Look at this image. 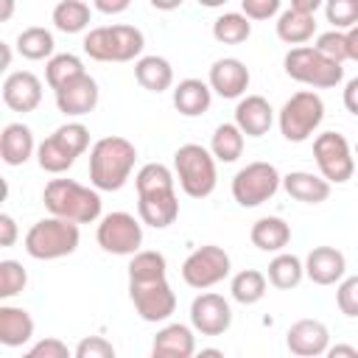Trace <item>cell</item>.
<instances>
[{"label": "cell", "instance_id": "6da1fadb", "mask_svg": "<svg viewBox=\"0 0 358 358\" xmlns=\"http://www.w3.org/2000/svg\"><path fill=\"white\" fill-rule=\"evenodd\" d=\"M134 159H137L134 143H129L126 137H117V134L101 137L90 151V182H92V187L106 190V193L120 190L131 176Z\"/></svg>", "mask_w": 358, "mask_h": 358}, {"label": "cell", "instance_id": "7a4b0ae2", "mask_svg": "<svg viewBox=\"0 0 358 358\" xmlns=\"http://www.w3.org/2000/svg\"><path fill=\"white\" fill-rule=\"evenodd\" d=\"M45 210L73 224H92L101 218V196L95 187H84L76 179H50L42 190Z\"/></svg>", "mask_w": 358, "mask_h": 358}, {"label": "cell", "instance_id": "3957f363", "mask_svg": "<svg viewBox=\"0 0 358 358\" xmlns=\"http://www.w3.org/2000/svg\"><path fill=\"white\" fill-rule=\"evenodd\" d=\"M145 48V36L140 28L117 22L92 28L84 36V53L95 62H134Z\"/></svg>", "mask_w": 358, "mask_h": 358}, {"label": "cell", "instance_id": "277c9868", "mask_svg": "<svg viewBox=\"0 0 358 358\" xmlns=\"http://www.w3.org/2000/svg\"><path fill=\"white\" fill-rule=\"evenodd\" d=\"M173 176L190 199H207L215 190V157L199 143H185L173 154Z\"/></svg>", "mask_w": 358, "mask_h": 358}, {"label": "cell", "instance_id": "5b68a950", "mask_svg": "<svg viewBox=\"0 0 358 358\" xmlns=\"http://www.w3.org/2000/svg\"><path fill=\"white\" fill-rule=\"evenodd\" d=\"M78 241H81L78 224L48 215L31 224V229L25 232V252L34 260H59L73 255L78 249Z\"/></svg>", "mask_w": 358, "mask_h": 358}, {"label": "cell", "instance_id": "8992f818", "mask_svg": "<svg viewBox=\"0 0 358 358\" xmlns=\"http://www.w3.org/2000/svg\"><path fill=\"white\" fill-rule=\"evenodd\" d=\"M324 120V101L319 92L313 90H299L294 92L280 115H277V123H280V131L288 143H305Z\"/></svg>", "mask_w": 358, "mask_h": 358}, {"label": "cell", "instance_id": "52a82bcc", "mask_svg": "<svg viewBox=\"0 0 358 358\" xmlns=\"http://www.w3.org/2000/svg\"><path fill=\"white\" fill-rule=\"evenodd\" d=\"M285 64V73L299 81V84H308L313 90H330V87H338L341 78H344V67L330 62L327 56H322L316 48L310 45H302V48H291L282 59Z\"/></svg>", "mask_w": 358, "mask_h": 358}, {"label": "cell", "instance_id": "ba28073f", "mask_svg": "<svg viewBox=\"0 0 358 358\" xmlns=\"http://www.w3.org/2000/svg\"><path fill=\"white\" fill-rule=\"evenodd\" d=\"M282 185L280 171L271 162H249L246 168H241L232 176V199L241 207H257L263 201H268Z\"/></svg>", "mask_w": 358, "mask_h": 358}, {"label": "cell", "instance_id": "9c48e42d", "mask_svg": "<svg viewBox=\"0 0 358 358\" xmlns=\"http://www.w3.org/2000/svg\"><path fill=\"white\" fill-rule=\"evenodd\" d=\"M313 157H316V165H319L322 179H327L330 185H344V182L352 179L355 157H352V148H350V143H347L344 134H338V131H322V134H316V140H313Z\"/></svg>", "mask_w": 358, "mask_h": 358}, {"label": "cell", "instance_id": "30bf717a", "mask_svg": "<svg viewBox=\"0 0 358 358\" xmlns=\"http://www.w3.org/2000/svg\"><path fill=\"white\" fill-rule=\"evenodd\" d=\"M95 241L109 255H137L143 243V221L131 213H106L95 229Z\"/></svg>", "mask_w": 358, "mask_h": 358}, {"label": "cell", "instance_id": "8fae6325", "mask_svg": "<svg viewBox=\"0 0 358 358\" xmlns=\"http://www.w3.org/2000/svg\"><path fill=\"white\" fill-rule=\"evenodd\" d=\"M232 263H229V255L215 246V243H207V246H199L187 255V260L182 263V280L190 285V288H213L218 285L227 274H229Z\"/></svg>", "mask_w": 358, "mask_h": 358}, {"label": "cell", "instance_id": "7c38bea8", "mask_svg": "<svg viewBox=\"0 0 358 358\" xmlns=\"http://www.w3.org/2000/svg\"><path fill=\"white\" fill-rule=\"evenodd\" d=\"M129 296L143 322H165L176 310V294L168 285V280L129 285Z\"/></svg>", "mask_w": 358, "mask_h": 358}, {"label": "cell", "instance_id": "4fadbf2b", "mask_svg": "<svg viewBox=\"0 0 358 358\" xmlns=\"http://www.w3.org/2000/svg\"><path fill=\"white\" fill-rule=\"evenodd\" d=\"M190 324L201 336H224L232 324V308L221 294H199L190 302Z\"/></svg>", "mask_w": 358, "mask_h": 358}, {"label": "cell", "instance_id": "5bb4252c", "mask_svg": "<svg viewBox=\"0 0 358 358\" xmlns=\"http://www.w3.org/2000/svg\"><path fill=\"white\" fill-rule=\"evenodd\" d=\"M285 344L296 358H319L330 350V330L319 319H299L288 327Z\"/></svg>", "mask_w": 358, "mask_h": 358}, {"label": "cell", "instance_id": "9a60e30c", "mask_svg": "<svg viewBox=\"0 0 358 358\" xmlns=\"http://www.w3.org/2000/svg\"><path fill=\"white\" fill-rule=\"evenodd\" d=\"M3 103L11 112H34L42 103V81L31 70H14L3 81Z\"/></svg>", "mask_w": 358, "mask_h": 358}, {"label": "cell", "instance_id": "2e32d148", "mask_svg": "<svg viewBox=\"0 0 358 358\" xmlns=\"http://www.w3.org/2000/svg\"><path fill=\"white\" fill-rule=\"evenodd\" d=\"M98 84L90 73H84L81 78L64 84L62 90H56V106L59 112L70 115V117H81V115H90L95 106H98Z\"/></svg>", "mask_w": 358, "mask_h": 358}, {"label": "cell", "instance_id": "e0dca14e", "mask_svg": "<svg viewBox=\"0 0 358 358\" xmlns=\"http://www.w3.org/2000/svg\"><path fill=\"white\" fill-rule=\"evenodd\" d=\"M347 260L336 246H313L305 257V277L316 285H336L344 280Z\"/></svg>", "mask_w": 358, "mask_h": 358}, {"label": "cell", "instance_id": "ac0fdd59", "mask_svg": "<svg viewBox=\"0 0 358 358\" xmlns=\"http://www.w3.org/2000/svg\"><path fill=\"white\" fill-rule=\"evenodd\" d=\"M207 84L221 98H241L249 90V67L235 56L218 59L210 67V81Z\"/></svg>", "mask_w": 358, "mask_h": 358}, {"label": "cell", "instance_id": "d6986e66", "mask_svg": "<svg viewBox=\"0 0 358 358\" xmlns=\"http://www.w3.org/2000/svg\"><path fill=\"white\" fill-rule=\"evenodd\" d=\"M137 215L143 224L154 227V229H165L179 218V199H176V187L173 190H154V193H143L137 196Z\"/></svg>", "mask_w": 358, "mask_h": 358}, {"label": "cell", "instance_id": "ffe728a7", "mask_svg": "<svg viewBox=\"0 0 358 358\" xmlns=\"http://www.w3.org/2000/svg\"><path fill=\"white\" fill-rule=\"evenodd\" d=\"M274 123V109L263 95H246L235 106V126L243 137H263Z\"/></svg>", "mask_w": 358, "mask_h": 358}, {"label": "cell", "instance_id": "44dd1931", "mask_svg": "<svg viewBox=\"0 0 358 358\" xmlns=\"http://www.w3.org/2000/svg\"><path fill=\"white\" fill-rule=\"evenodd\" d=\"M36 151L34 131L25 123H8L0 134V157L6 165H25Z\"/></svg>", "mask_w": 358, "mask_h": 358}, {"label": "cell", "instance_id": "7402d4cb", "mask_svg": "<svg viewBox=\"0 0 358 358\" xmlns=\"http://www.w3.org/2000/svg\"><path fill=\"white\" fill-rule=\"evenodd\" d=\"M282 187L291 199L305 204H322L330 199V182L310 171H291L282 176Z\"/></svg>", "mask_w": 358, "mask_h": 358}, {"label": "cell", "instance_id": "603a6c76", "mask_svg": "<svg viewBox=\"0 0 358 358\" xmlns=\"http://www.w3.org/2000/svg\"><path fill=\"white\" fill-rule=\"evenodd\" d=\"M210 101H213V90L201 78H185L173 87V106L185 117L204 115L210 109Z\"/></svg>", "mask_w": 358, "mask_h": 358}, {"label": "cell", "instance_id": "cb8c5ba5", "mask_svg": "<svg viewBox=\"0 0 358 358\" xmlns=\"http://www.w3.org/2000/svg\"><path fill=\"white\" fill-rule=\"evenodd\" d=\"M249 238L260 252H277L280 255L291 241V227L280 215H263L252 224Z\"/></svg>", "mask_w": 358, "mask_h": 358}, {"label": "cell", "instance_id": "d4e9b609", "mask_svg": "<svg viewBox=\"0 0 358 358\" xmlns=\"http://www.w3.org/2000/svg\"><path fill=\"white\" fill-rule=\"evenodd\" d=\"M34 336V316L17 305H0V344L22 347Z\"/></svg>", "mask_w": 358, "mask_h": 358}, {"label": "cell", "instance_id": "484cf974", "mask_svg": "<svg viewBox=\"0 0 358 358\" xmlns=\"http://www.w3.org/2000/svg\"><path fill=\"white\" fill-rule=\"evenodd\" d=\"M134 78H137V84L143 90L159 95V92L171 90V84H173V67L162 56H140L134 62Z\"/></svg>", "mask_w": 358, "mask_h": 358}, {"label": "cell", "instance_id": "4316f807", "mask_svg": "<svg viewBox=\"0 0 358 358\" xmlns=\"http://www.w3.org/2000/svg\"><path fill=\"white\" fill-rule=\"evenodd\" d=\"M76 151L53 131L50 137H45L39 145H36V162H39V168L42 171H48V173H64V171H70L73 168V162H76Z\"/></svg>", "mask_w": 358, "mask_h": 358}, {"label": "cell", "instance_id": "83f0119b", "mask_svg": "<svg viewBox=\"0 0 358 358\" xmlns=\"http://www.w3.org/2000/svg\"><path fill=\"white\" fill-rule=\"evenodd\" d=\"M157 280H168L165 255L154 252V249H140L137 255H131L129 285H143V282H157Z\"/></svg>", "mask_w": 358, "mask_h": 358}, {"label": "cell", "instance_id": "f1b7e54d", "mask_svg": "<svg viewBox=\"0 0 358 358\" xmlns=\"http://www.w3.org/2000/svg\"><path fill=\"white\" fill-rule=\"evenodd\" d=\"M302 277H305V260H299L296 255H291V252H280V255L271 257L266 280H268L274 288H280V291H291V288H296V285L302 282Z\"/></svg>", "mask_w": 358, "mask_h": 358}, {"label": "cell", "instance_id": "f546056e", "mask_svg": "<svg viewBox=\"0 0 358 358\" xmlns=\"http://www.w3.org/2000/svg\"><path fill=\"white\" fill-rule=\"evenodd\" d=\"M277 36L285 42V45H296V48H302L308 39H313V34H316V22H313V17H305V14H296V11H291V8H285V11H280V17H277Z\"/></svg>", "mask_w": 358, "mask_h": 358}, {"label": "cell", "instance_id": "4dcf8cb0", "mask_svg": "<svg viewBox=\"0 0 358 358\" xmlns=\"http://www.w3.org/2000/svg\"><path fill=\"white\" fill-rule=\"evenodd\" d=\"M53 48H56L53 34H50L48 28H42V25H31V28L20 31V36H17V50H20V56H25V59H31V62H42V59L50 62V59L56 56Z\"/></svg>", "mask_w": 358, "mask_h": 358}, {"label": "cell", "instance_id": "1f68e13d", "mask_svg": "<svg viewBox=\"0 0 358 358\" xmlns=\"http://www.w3.org/2000/svg\"><path fill=\"white\" fill-rule=\"evenodd\" d=\"M90 17H92V8L81 0H62L53 6V25L62 31V34H81L87 25H90Z\"/></svg>", "mask_w": 358, "mask_h": 358}, {"label": "cell", "instance_id": "d6a6232c", "mask_svg": "<svg viewBox=\"0 0 358 358\" xmlns=\"http://www.w3.org/2000/svg\"><path fill=\"white\" fill-rule=\"evenodd\" d=\"M229 291H232V299H235V302H241V305H255V302H260V299L266 296L268 280H266V274L257 271V268H243V271H238V274L232 277Z\"/></svg>", "mask_w": 358, "mask_h": 358}, {"label": "cell", "instance_id": "836d02e7", "mask_svg": "<svg viewBox=\"0 0 358 358\" xmlns=\"http://www.w3.org/2000/svg\"><path fill=\"white\" fill-rule=\"evenodd\" d=\"M151 350H165V352H176V355H196V336L187 324H165L157 336Z\"/></svg>", "mask_w": 358, "mask_h": 358}, {"label": "cell", "instance_id": "e575fe53", "mask_svg": "<svg viewBox=\"0 0 358 358\" xmlns=\"http://www.w3.org/2000/svg\"><path fill=\"white\" fill-rule=\"evenodd\" d=\"M87 70H84V62L76 56V53H56L48 64H45V78L50 84V90H62L64 84L81 78Z\"/></svg>", "mask_w": 358, "mask_h": 358}, {"label": "cell", "instance_id": "d590c367", "mask_svg": "<svg viewBox=\"0 0 358 358\" xmlns=\"http://www.w3.org/2000/svg\"><path fill=\"white\" fill-rule=\"evenodd\" d=\"M210 154H213L218 162H235V159L243 154V131H241L235 123H221V126L213 131Z\"/></svg>", "mask_w": 358, "mask_h": 358}, {"label": "cell", "instance_id": "8d00e7d4", "mask_svg": "<svg viewBox=\"0 0 358 358\" xmlns=\"http://www.w3.org/2000/svg\"><path fill=\"white\" fill-rule=\"evenodd\" d=\"M252 34V20H246L241 11H224L213 22V36L224 45H241Z\"/></svg>", "mask_w": 358, "mask_h": 358}, {"label": "cell", "instance_id": "74e56055", "mask_svg": "<svg viewBox=\"0 0 358 358\" xmlns=\"http://www.w3.org/2000/svg\"><path fill=\"white\" fill-rule=\"evenodd\" d=\"M134 185H137V196L143 193H154V190H173L176 187V176L168 165L162 162H148L137 171L134 176Z\"/></svg>", "mask_w": 358, "mask_h": 358}, {"label": "cell", "instance_id": "f35d334b", "mask_svg": "<svg viewBox=\"0 0 358 358\" xmlns=\"http://www.w3.org/2000/svg\"><path fill=\"white\" fill-rule=\"evenodd\" d=\"M324 17L333 31H350L358 25V0H330L324 3Z\"/></svg>", "mask_w": 358, "mask_h": 358}, {"label": "cell", "instance_id": "ab89813d", "mask_svg": "<svg viewBox=\"0 0 358 358\" xmlns=\"http://www.w3.org/2000/svg\"><path fill=\"white\" fill-rule=\"evenodd\" d=\"M28 285V271L22 268V263L17 260H0V296L11 299L17 294H22Z\"/></svg>", "mask_w": 358, "mask_h": 358}, {"label": "cell", "instance_id": "60d3db41", "mask_svg": "<svg viewBox=\"0 0 358 358\" xmlns=\"http://www.w3.org/2000/svg\"><path fill=\"white\" fill-rule=\"evenodd\" d=\"M313 48L322 56H327L330 62H336V64L347 62V34L344 31H324V34H319Z\"/></svg>", "mask_w": 358, "mask_h": 358}, {"label": "cell", "instance_id": "b9f144b4", "mask_svg": "<svg viewBox=\"0 0 358 358\" xmlns=\"http://www.w3.org/2000/svg\"><path fill=\"white\" fill-rule=\"evenodd\" d=\"M336 305L344 316L350 319H358V274L352 277H344L336 288Z\"/></svg>", "mask_w": 358, "mask_h": 358}, {"label": "cell", "instance_id": "7bdbcfd3", "mask_svg": "<svg viewBox=\"0 0 358 358\" xmlns=\"http://www.w3.org/2000/svg\"><path fill=\"white\" fill-rule=\"evenodd\" d=\"M56 134L81 157L87 148H90V129L84 126V123H78V120H70V123H62L59 129H56Z\"/></svg>", "mask_w": 358, "mask_h": 358}, {"label": "cell", "instance_id": "ee69618b", "mask_svg": "<svg viewBox=\"0 0 358 358\" xmlns=\"http://www.w3.org/2000/svg\"><path fill=\"white\" fill-rule=\"evenodd\" d=\"M22 358H76V355L67 350L62 338L48 336V338H39L28 352H22Z\"/></svg>", "mask_w": 358, "mask_h": 358}, {"label": "cell", "instance_id": "f6af8a7d", "mask_svg": "<svg viewBox=\"0 0 358 358\" xmlns=\"http://www.w3.org/2000/svg\"><path fill=\"white\" fill-rule=\"evenodd\" d=\"M73 355L76 358H115V347L103 336H87L78 341Z\"/></svg>", "mask_w": 358, "mask_h": 358}, {"label": "cell", "instance_id": "bcb514c9", "mask_svg": "<svg viewBox=\"0 0 358 358\" xmlns=\"http://www.w3.org/2000/svg\"><path fill=\"white\" fill-rule=\"evenodd\" d=\"M241 14L246 20H268V17L280 14V0H243Z\"/></svg>", "mask_w": 358, "mask_h": 358}, {"label": "cell", "instance_id": "7dc6e473", "mask_svg": "<svg viewBox=\"0 0 358 358\" xmlns=\"http://www.w3.org/2000/svg\"><path fill=\"white\" fill-rule=\"evenodd\" d=\"M17 235H20V229H17V221H14L8 213H0V246H3V249L14 246Z\"/></svg>", "mask_w": 358, "mask_h": 358}, {"label": "cell", "instance_id": "c3c4849f", "mask_svg": "<svg viewBox=\"0 0 358 358\" xmlns=\"http://www.w3.org/2000/svg\"><path fill=\"white\" fill-rule=\"evenodd\" d=\"M344 109L358 117V76L344 84Z\"/></svg>", "mask_w": 358, "mask_h": 358}, {"label": "cell", "instance_id": "681fc988", "mask_svg": "<svg viewBox=\"0 0 358 358\" xmlns=\"http://www.w3.org/2000/svg\"><path fill=\"white\" fill-rule=\"evenodd\" d=\"M291 11H296V14H305V17H313L319 8H322V0H291V6H288Z\"/></svg>", "mask_w": 358, "mask_h": 358}, {"label": "cell", "instance_id": "f907efd6", "mask_svg": "<svg viewBox=\"0 0 358 358\" xmlns=\"http://www.w3.org/2000/svg\"><path fill=\"white\" fill-rule=\"evenodd\" d=\"M95 8L98 11H103V14H120V11H126L129 8V0H95Z\"/></svg>", "mask_w": 358, "mask_h": 358}, {"label": "cell", "instance_id": "816d5d0a", "mask_svg": "<svg viewBox=\"0 0 358 358\" xmlns=\"http://www.w3.org/2000/svg\"><path fill=\"white\" fill-rule=\"evenodd\" d=\"M324 358H358V350L352 344H333L324 352Z\"/></svg>", "mask_w": 358, "mask_h": 358}, {"label": "cell", "instance_id": "f5cc1de1", "mask_svg": "<svg viewBox=\"0 0 358 358\" xmlns=\"http://www.w3.org/2000/svg\"><path fill=\"white\" fill-rule=\"evenodd\" d=\"M347 59L358 62V25L347 31Z\"/></svg>", "mask_w": 358, "mask_h": 358}, {"label": "cell", "instance_id": "db71d44e", "mask_svg": "<svg viewBox=\"0 0 358 358\" xmlns=\"http://www.w3.org/2000/svg\"><path fill=\"white\" fill-rule=\"evenodd\" d=\"M193 358H227V355H224L218 347H204V350H199Z\"/></svg>", "mask_w": 358, "mask_h": 358}, {"label": "cell", "instance_id": "11a10c76", "mask_svg": "<svg viewBox=\"0 0 358 358\" xmlns=\"http://www.w3.org/2000/svg\"><path fill=\"white\" fill-rule=\"evenodd\" d=\"M14 11V0H3V8H0V22H6Z\"/></svg>", "mask_w": 358, "mask_h": 358}, {"label": "cell", "instance_id": "9f6ffc18", "mask_svg": "<svg viewBox=\"0 0 358 358\" xmlns=\"http://www.w3.org/2000/svg\"><path fill=\"white\" fill-rule=\"evenodd\" d=\"M0 50H3V70L11 64V48L6 45V42H0Z\"/></svg>", "mask_w": 358, "mask_h": 358}, {"label": "cell", "instance_id": "6f0895ef", "mask_svg": "<svg viewBox=\"0 0 358 358\" xmlns=\"http://www.w3.org/2000/svg\"><path fill=\"white\" fill-rule=\"evenodd\" d=\"M151 358H187V355H176V352H165V350H151Z\"/></svg>", "mask_w": 358, "mask_h": 358}, {"label": "cell", "instance_id": "680465c9", "mask_svg": "<svg viewBox=\"0 0 358 358\" xmlns=\"http://www.w3.org/2000/svg\"><path fill=\"white\" fill-rule=\"evenodd\" d=\"M355 157H358V143H355Z\"/></svg>", "mask_w": 358, "mask_h": 358}]
</instances>
